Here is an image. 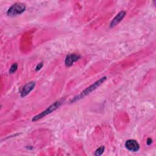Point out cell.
Listing matches in <instances>:
<instances>
[{"mask_svg": "<svg viewBox=\"0 0 156 156\" xmlns=\"http://www.w3.org/2000/svg\"><path fill=\"white\" fill-rule=\"evenodd\" d=\"M107 79V77L106 76H104L101 78H100L99 80H98L97 81H96L94 83H93V84H91V85H90L89 87H88L87 88H86L84 90H83L80 94H77V96H74L71 100V102H75L82 98H83L84 97H85L86 96H87L88 94H89L90 93H91L92 91H94L96 89H97L101 84H102Z\"/></svg>", "mask_w": 156, "mask_h": 156, "instance_id": "6da1fadb", "label": "cell"}, {"mask_svg": "<svg viewBox=\"0 0 156 156\" xmlns=\"http://www.w3.org/2000/svg\"><path fill=\"white\" fill-rule=\"evenodd\" d=\"M63 101H57L55 102H54L52 104H51L50 106H49L46 110H44V111H43L42 112H41L40 113L34 116L32 119V121L33 122H35L43 118H44V116H47L48 115L51 113L52 112H53L54 111L56 110L57 108H58V107L62 105Z\"/></svg>", "mask_w": 156, "mask_h": 156, "instance_id": "7a4b0ae2", "label": "cell"}, {"mask_svg": "<svg viewBox=\"0 0 156 156\" xmlns=\"http://www.w3.org/2000/svg\"><path fill=\"white\" fill-rule=\"evenodd\" d=\"M26 10V5L22 2H18L12 5L7 10L6 14L9 16L13 17L22 14Z\"/></svg>", "mask_w": 156, "mask_h": 156, "instance_id": "3957f363", "label": "cell"}, {"mask_svg": "<svg viewBox=\"0 0 156 156\" xmlns=\"http://www.w3.org/2000/svg\"><path fill=\"white\" fill-rule=\"evenodd\" d=\"M35 87V82L34 81H30L26 84H25L20 90L21 97H25L28 95Z\"/></svg>", "mask_w": 156, "mask_h": 156, "instance_id": "277c9868", "label": "cell"}, {"mask_svg": "<svg viewBox=\"0 0 156 156\" xmlns=\"http://www.w3.org/2000/svg\"><path fill=\"white\" fill-rule=\"evenodd\" d=\"M126 148L131 152H137L140 149V144L135 140H127L125 143Z\"/></svg>", "mask_w": 156, "mask_h": 156, "instance_id": "5b68a950", "label": "cell"}, {"mask_svg": "<svg viewBox=\"0 0 156 156\" xmlns=\"http://www.w3.org/2000/svg\"><path fill=\"white\" fill-rule=\"evenodd\" d=\"M80 58V55L76 54H70L66 55L65 59V65L67 67L71 66L74 63L77 62Z\"/></svg>", "mask_w": 156, "mask_h": 156, "instance_id": "8992f818", "label": "cell"}, {"mask_svg": "<svg viewBox=\"0 0 156 156\" xmlns=\"http://www.w3.org/2000/svg\"><path fill=\"white\" fill-rule=\"evenodd\" d=\"M126 14V12L124 10H122L119 12L115 17L112 20V21L110 23V27H113L118 25L124 18L125 15Z\"/></svg>", "mask_w": 156, "mask_h": 156, "instance_id": "52a82bcc", "label": "cell"}, {"mask_svg": "<svg viewBox=\"0 0 156 156\" xmlns=\"http://www.w3.org/2000/svg\"><path fill=\"white\" fill-rule=\"evenodd\" d=\"M105 150V147L104 146H101L99 147H98L94 152V155L96 156H99V155H101L104 151Z\"/></svg>", "mask_w": 156, "mask_h": 156, "instance_id": "ba28073f", "label": "cell"}, {"mask_svg": "<svg viewBox=\"0 0 156 156\" xmlns=\"http://www.w3.org/2000/svg\"><path fill=\"white\" fill-rule=\"evenodd\" d=\"M18 69V64L16 63H14L9 69V73L13 74Z\"/></svg>", "mask_w": 156, "mask_h": 156, "instance_id": "9c48e42d", "label": "cell"}, {"mask_svg": "<svg viewBox=\"0 0 156 156\" xmlns=\"http://www.w3.org/2000/svg\"><path fill=\"white\" fill-rule=\"evenodd\" d=\"M43 62H40V63H38L37 65L36 66V67H35V71H38L39 70L41 69V68L43 67Z\"/></svg>", "mask_w": 156, "mask_h": 156, "instance_id": "30bf717a", "label": "cell"}, {"mask_svg": "<svg viewBox=\"0 0 156 156\" xmlns=\"http://www.w3.org/2000/svg\"><path fill=\"white\" fill-rule=\"evenodd\" d=\"M146 143L147 145H151L152 143V140L151 138H148L146 141Z\"/></svg>", "mask_w": 156, "mask_h": 156, "instance_id": "8fae6325", "label": "cell"}]
</instances>
